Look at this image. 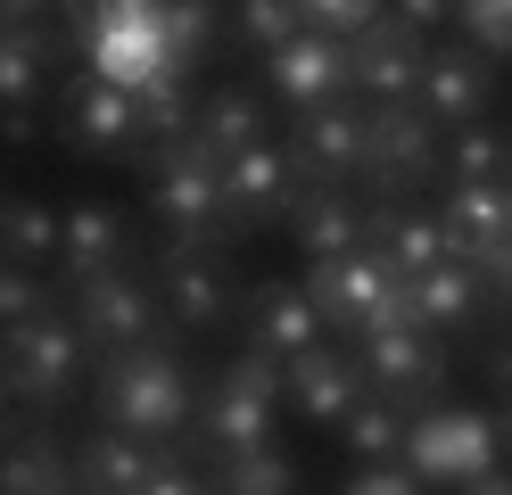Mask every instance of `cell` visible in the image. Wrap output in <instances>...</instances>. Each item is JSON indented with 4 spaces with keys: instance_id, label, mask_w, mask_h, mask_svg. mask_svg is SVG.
Segmentation results:
<instances>
[{
    "instance_id": "obj_9",
    "label": "cell",
    "mask_w": 512,
    "mask_h": 495,
    "mask_svg": "<svg viewBox=\"0 0 512 495\" xmlns=\"http://www.w3.org/2000/svg\"><path fill=\"white\" fill-rule=\"evenodd\" d=\"M149 281L166 297L174 330H190V339H207V330H223L240 314V281H232L223 248H149Z\"/></svg>"
},
{
    "instance_id": "obj_48",
    "label": "cell",
    "mask_w": 512,
    "mask_h": 495,
    "mask_svg": "<svg viewBox=\"0 0 512 495\" xmlns=\"http://www.w3.org/2000/svg\"><path fill=\"white\" fill-rule=\"evenodd\" d=\"M0 198H9V190H0Z\"/></svg>"
},
{
    "instance_id": "obj_16",
    "label": "cell",
    "mask_w": 512,
    "mask_h": 495,
    "mask_svg": "<svg viewBox=\"0 0 512 495\" xmlns=\"http://www.w3.org/2000/svg\"><path fill=\"white\" fill-rule=\"evenodd\" d=\"M290 198H298V174H290V157H281L273 141H256V149H240L232 165H223V223H232V240L281 231L290 223Z\"/></svg>"
},
{
    "instance_id": "obj_18",
    "label": "cell",
    "mask_w": 512,
    "mask_h": 495,
    "mask_svg": "<svg viewBox=\"0 0 512 495\" xmlns=\"http://www.w3.org/2000/svg\"><path fill=\"white\" fill-rule=\"evenodd\" d=\"M364 248L389 264L397 281H422L430 264H446L438 207H422V198H364Z\"/></svg>"
},
{
    "instance_id": "obj_38",
    "label": "cell",
    "mask_w": 512,
    "mask_h": 495,
    "mask_svg": "<svg viewBox=\"0 0 512 495\" xmlns=\"http://www.w3.org/2000/svg\"><path fill=\"white\" fill-rule=\"evenodd\" d=\"M141 495H215V479H207V471H190V454H182V446H166Z\"/></svg>"
},
{
    "instance_id": "obj_23",
    "label": "cell",
    "mask_w": 512,
    "mask_h": 495,
    "mask_svg": "<svg viewBox=\"0 0 512 495\" xmlns=\"http://www.w3.org/2000/svg\"><path fill=\"white\" fill-rule=\"evenodd\" d=\"M422 108L438 124H471V116H488L496 108V58H479V50H438L430 42V66H422Z\"/></svg>"
},
{
    "instance_id": "obj_37",
    "label": "cell",
    "mask_w": 512,
    "mask_h": 495,
    "mask_svg": "<svg viewBox=\"0 0 512 495\" xmlns=\"http://www.w3.org/2000/svg\"><path fill=\"white\" fill-rule=\"evenodd\" d=\"M389 9V0H298V17H306V33H331V42H356V33Z\"/></svg>"
},
{
    "instance_id": "obj_32",
    "label": "cell",
    "mask_w": 512,
    "mask_h": 495,
    "mask_svg": "<svg viewBox=\"0 0 512 495\" xmlns=\"http://www.w3.org/2000/svg\"><path fill=\"white\" fill-rule=\"evenodd\" d=\"M405 421H413V413H405V405H389V396L372 388L364 405L339 421V446L356 454V462H397V454H405Z\"/></svg>"
},
{
    "instance_id": "obj_41",
    "label": "cell",
    "mask_w": 512,
    "mask_h": 495,
    "mask_svg": "<svg viewBox=\"0 0 512 495\" xmlns=\"http://www.w3.org/2000/svg\"><path fill=\"white\" fill-rule=\"evenodd\" d=\"M389 17H405L413 33H430V42H438V25H455V0H389Z\"/></svg>"
},
{
    "instance_id": "obj_25",
    "label": "cell",
    "mask_w": 512,
    "mask_h": 495,
    "mask_svg": "<svg viewBox=\"0 0 512 495\" xmlns=\"http://www.w3.org/2000/svg\"><path fill=\"white\" fill-rule=\"evenodd\" d=\"M0 495H75V438H58L50 421L9 429V454H0Z\"/></svg>"
},
{
    "instance_id": "obj_27",
    "label": "cell",
    "mask_w": 512,
    "mask_h": 495,
    "mask_svg": "<svg viewBox=\"0 0 512 495\" xmlns=\"http://www.w3.org/2000/svg\"><path fill=\"white\" fill-rule=\"evenodd\" d=\"M256 141H265V99H256L248 83H223V91L199 99V116H190V149H199L207 165H232Z\"/></svg>"
},
{
    "instance_id": "obj_47",
    "label": "cell",
    "mask_w": 512,
    "mask_h": 495,
    "mask_svg": "<svg viewBox=\"0 0 512 495\" xmlns=\"http://www.w3.org/2000/svg\"><path fill=\"white\" fill-rule=\"evenodd\" d=\"M0 429H9V396H0Z\"/></svg>"
},
{
    "instance_id": "obj_2",
    "label": "cell",
    "mask_w": 512,
    "mask_h": 495,
    "mask_svg": "<svg viewBox=\"0 0 512 495\" xmlns=\"http://www.w3.org/2000/svg\"><path fill=\"white\" fill-rule=\"evenodd\" d=\"M0 396L17 413H42V421H58L75 396H91V347H83L67 306L25 314V322L0 330Z\"/></svg>"
},
{
    "instance_id": "obj_28",
    "label": "cell",
    "mask_w": 512,
    "mask_h": 495,
    "mask_svg": "<svg viewBox=\"0 0 512 495\" xmlns=\"http://www.w3.org/2000/svg\"><path fill=\"white\" fill-rule=\"evenodd\" d=\"M58 248H67V207L25 198V190L0 198V256H17V264H34V273L58 281Z\"/></svg>"
},
{
    "instance_id": "obj_43",
    "label": "cell",
    "mask_w": 512,
    "mask_h": 495,
    "mask_svg": "<svg viewBox=\"0 0 512 495\" xmlns=\"http://www.w3.org/2000/svg\"><path fill=\"white\" fill-rule=\"evenodd\" d=\"M455 495H512V462H496L488 479H471V487H455Z\"/></svg>"
},
{
    "instance_id": "obj_40",
    "label": "cell",
    "mask_w": 512,
    "mask_h": 495,
    "mask_svg": "<svg viewBox=\"0 0 512 495\" xmlns=\"http://www.w3.org/2000/svg\"><path fill=\"white\" fill-rule=\"evenodd\" d=\"M166 0H83V25H157Z\"/></svg>"
},
{
    "instance_id": "obj_33",
    "label": "cell",
    "mask_w": 512,
    "mask_h": 495,
    "mask_svg": "<svg viewBox=\"0 0 512 495\" xmlns=\"http://www.w3.org/2000/svg\"><path fill=\"white\" fill-rule=\"evenodd\" d=\"M223 17H232V42H240V50H265V58H273L281 42H298V33H306L298 0H232Z\"/></svg>"
},
{
    "instance_id": "obj_31",
    "label": "cell",
    "mask_w": 512,
    "mask_h": 495,
    "mask_svg": "<svg viewBox=\"0 0 512 495\" xmlns=\"http://www.w3.org/2000/svg\"><path fill=\"white\" fill-rule=\"evenodd\" d=\"M207 479H215V495H298V462L281 446H248V454L207 462Z\"/></svg>"
},
{
    "instance_id": "obj_17",
    "label": "cell",
    "mask_w": 512,
    "mask_h": 495,
    "mask_svg": "<svg viewBox=\"0 0 512 495\" xmlns=\"http://www.w3.org/2000/svg\"><path fill=\"white\" fill-rule=\"evenodd\" d=\"M281 380H290V405H298L314 429H339V421L372 396L356 347H339V339H314L306 355H290V363H281Z\"/></svg>"
},
{
    "instance_id": "obj_42",
    "label": "cell",
    "mask_w": 512,
    "mask_h": 495,
    "mask_svg": "<svg viewBox=\"0 0 512 495\" xmlns=\"http://www.w3.org/2000/svg\"><path fill=\"white\" fill-rule=\"evenodd\" d=\"M67 0H0V25H34V17H58Z\"/></svg>"
},
{
    "instance_id": "obj_21",
    "label": "cell",
    "mask_w": 512,
    "mask_h": 495,
    "mask_svg": "<svg viewBox=\"0 0 512 495\" xmlns=\"http://www.w3.org/2000/svg\"><path fill=\"white\" fill-rule=\"evenodd\" d=\"M133 215L116 207V198H75L67 207V248H58V289H75L91 273H116V264H133Z\"/></svg>"
},
{
    "instance_id": "obj_13",
    "label": "cell",
    "mask_w": 512,
    "mask_h": 495,
    "mask_svg": "<svg viewBox=\"0 0 512 495\" xmlns=\"http://www.w3.org/2000/svg\"><path fill=\"white\" fill-rule=\"evenodd\" d=\"M58 17L34 25H0V132L9 141H34L42 132V91H50V66H58Z\"/></svg>"
},
{
    "instance_id": "obj_46",
    "label": "cell",
    "mask_w": 512,
    "mask_h": 495,
    "mask_svg": "<svg viewBox=\"0 0 512 495\" xmlns=\"http://www.w3.org/2000/svg\"><path fill=\"white\" fill-rule=\"evenodd\" d=\"M504 165H512V124H504Z\"/></svg>"
},
{
    "instance_id": "obj_15",
    "label": "cell",
    "mask_w": 512,
    "mask_h": 495,
    "mask_svg": "<svg viewBox=\"0 0 512 495\" xmlns=\"http://www.w3.org/2000/svg\"><path fill=\"white\" fill-rule=\"evenodd\" d=\"M422 66H430V33H413L405 17H389L380 9L356 42H347V91L364 99H413L422 91Z\"/></svg>"
},
{
    "instance_id": "obj_10",
    "label": "cell",
    "mask_w": 512,
    "mask_h": 495,
    "mask_svg": "<svg viewBox=\"0 0 512 495\" xmlns=\"http://www.w3.org/2000/svg\"><path fill=\"white\" fill-rule=\"evenodd\" d=\"M58 141L75 157H133L141 149V99L83 66L75 83H58Z\"/></svg>"
},
{
    "instance_id": "obj_22",
    "label": "cell",
    "mask_w": 512,
    "mask_h": 495,
    "mask_svg": "<svg viewBox=\"0 0 512 495\" xmlns=\"http://www.w3.org/2000/svg\"><path fill=\"white\" fill-rule=\"evenodd\" d=\"M265 83L281 108H323V99H356L347 91V42L331 33H298V42H281L265 58Z\"/></svg>"
},
{
    "instance_id": "obj_36",
    "label": "cell",
    "mask_w": 512,
    "mask_h": 495,
    "mask_svg": "<svg viewBox=\"0 0 512 495\" xmlns=\"http://www.w3.org/2000/svg\"><path fill=\"white\" fill-rule=\"evenodd\" d=\"M58 306V281L34 273V264H17V256H0V330L25 322V314H50Z\"/></svg>"
},
{
    "instance_id": "obj_34",
    "label": "cell",
    "mask_w": 512,
    "mask_h": 495,
    "mask_svg": "<svg viewBox=\"0 0 512 495\" xmlns=\"http://www.w3.org/2000/svg\"><path fill=\"white\" fill-rule=\"evenodd\" d=\"M455 33H463V50L479 58H512V0H455Z\"/></svg>"
},
{
    "instance_id": "obj_29",
    "label": "cell",
    "mask_w": 512,
    "mask_h": 495,
    "mask_svg": "<svg viewBox=\"0 0 512 495\" xmlns=\"http://www.w3.org/2000/svg\"><path fill=\"white\" fill-rule=\"evenodd\" d=\"M157 33H166V75L190 83L223 50V0H166V9H157Z\"/></svg>"
},
{
    "instance_id": "obj_7",
    "label": "cell",
    "mask_w": 512,
    "mask_h": 495,
    "mask_svg": "<svg viewBox=\"0 0 512 495\" xmlns=\"http://www.w3.org/2000/svg\"><path fill=\"white\" fill-rule=\"evenodd\" d=\"M67 314H75V330H83L91 355H124V347L174 339V314H166V297H157V281H149V256L75 281L67 289Z\"/></svg>"
},
{
    "instance_id": "obj_14",
    "label": "cell",
    "mask_w": 512,
    "mask_h": 495,
    "mask_svg": "<svg viewBox=\"0 0 512 495\" xmlns=\"http://www.w3.org/2000/svg\"><path fill=\"white\" fill-rule=\"evenodd\" d=\"M298 289L314 297L323 330L347 347V339H356V330H364V322L397 297V273H389V264H380L372 248H356V256H323V264H306V281H298Z\"/></svg>"
},
{
    "instance_id": "obj_45",
    "label": "cell",
    "mask_w": 512,
    "mask_h": 495,
    "mask_svg": "<svg viewBox=\"0 0 512 495\" xmlns=\"http://www.w3.org/2000/svg\"><path fill=\"white\" fill-rule=\"evenodd\" d=\"M496 306H504V322H512V264L496 273Z\"/></svg>"
},
{
    "instance_id": "obj_26",
    "label": "cell",
    "mask_w": 512,
    "mask_h": 495,
    "mask_svg": "<svg viewBox=\"0 0 512 495\" xmlns=\"http://www.w3.org/2000/svg\"><path fill=\"white\" fill-rule=\"evenodd\" d=\"M149 438H124V429H91V438H75V495H141L149 471H157Z\"/></svg>"
},
{
    "instance_id": "obj_44",
    "label": "cell",
    "mask_w": 512,
    "mask_h": 495,
    "mask_svg": "<svg viewBox=\"0 0 512 495\" xmlns=\"http://www.w3.org/2000/svg\"><path fill=\"white\" fill-rule=\"evenodd\" d=\"M504 396V413H496V438H504V454H512V388H496Z\"/></svg>"
},
{
    "instance_id": "obj_4",
    "label": "cell",
    "mask_w": 512,
    "mask_h": 495,
    "mask_svg": "<svg viewBox=\"0 0 512 495\" xmlns=\"http://www.w3.org/2000/svg\"><path fill=\"white\" fill-rule=\"evenodd\" d=\"M290 405V380H281V363L273 355H256V347H240L223 372L199 388V462H223V454H248V446H273V413Z\"/></svg>"
},
{
    "instance_id": "obj_19",
    "label": "cell",
    "mask_w": 512,
    "mask_h": 495,
    "mask_svg": "<svg viewBox=\"0 0 512 495\" xmlns=\"http://www.w3.org/2000/svg\"><path fill=\"white\" fill-rule=\"evenodd\" d=\"M240 339H248L256 355L290 363V355H306L314 339H331V330H323V314H314V297H306L298 281H256V289H240Z\"/></svg>"
},
{
    "instance_id": "obj_5",
    "label": "cell",
    "mask_w": 512,
    "mask_h": 495,
    "mask_svg": "<svg viewBox=\"0 0 512 495\" xmlns=\"http://www.w3.org/2000/svg\"><path fill=\"white\" fill-rule=\"evenodd\" d=\"M347 347H356L364 380L389 396V405H405V413L446 405V363H455V355H446V339H438V330H422V322L397 306V297H389V306H380Z\"/></svg>"
},
{
    "instance_id": "obj_11",
    "label": "cell",
    "mask_w": 512,
    "mask_h": 495,
    "mask_svg": "<svg viewBox=\"0 0 512 495\" xmlns=\"http://www.w3.org/2000/svg\"><path fill=\"white\" fill-rule=\"evenodd\" d=\"M397 306L422 322V330H438V339H479V330L504 314L496 289H488V273H479V264H463V256L430 264L422 281H397Z\"/></svg>"
},
{
    "instance_id": "obj_6",
    "label": "cell",
    "mask_w": 512,
    "mask_h": 495,
    "mask_svg": "<svg viewBox=\"0 0 512 495\" xmlns=\"http://www.w3.org/2000/svg\"><path fill=\"white\" fill-rule=\"evenodd\" d=\"M446 124L422 108V99H372L364 108V198H413V190H430L446 182Z\"/></svg>"
},
{
    "instance_id": "obj_3",
    "label": "cell",
    "mask_w": 512,
    "mask_h": 495,
    "mask_svg": "<svg viewBox=\"0 0 512 495\" xmlns=\"http://www.w3.org/2000/svg\"><path fill=\"white\" fill-rule=\"evenodd\" d=\"M133 174L149 182V215L166 223V248H232V223H223V165H207L182 141H141Z\"/></svg>"
},
{
    "instance_id": "obj_35",
    "label": "cell",
    "mask_w": 512,
    "mask_h": 495,
    "mask_svg": "<svg viewBox=\"0 0 512 495\" xmlns=\"http://www.w3.org/2000/svg\"><path fill=\"white\" fill-rule=\"evenodd\" d=\"M190 116H199V108H190V83L182 75H157L141 91V141H182Z\"/></svg>"
},
{
    "instance_id": "obj_30",
    "label": "cell",
    "mask_w": 512,
    "mask_h": 495,
    "mask_svg": "<svg viewBox=\"0 0 512 495\" xmlns=\"http://www.w3.org/2000/svg\"><path fill=\"white\" fill-rule=\"evenodd\" d=\"M446 182H512V165H504V124L496 116H471V124H446Z\"/></svg>"
},
{
    "instance_id": "obj_24",
    "label": "cell",
    "mask_w": 512,
    "mask_h": 495,
    "mask_svg": "<svg viewBox=\"0 0 512 495\" xmlns=\"http://www.w3.org/2000/svg\"><path fill=\"white\" fill-rule=\"evenodd\" d=\"M75 50H83V66H91L100 83L133 91V99L166 75V33H157V25H83Z\"/></svg>"
},
{
    "instance_id": "obj_20",
    "label": "cell",
    "mask_w": 512,
    "mask_h": 495,
    "mask_svg": "<svg viewBox=\"0 0 512 495\" xmlns=\"http://www.w3.org/2000/svg\"><path fill=\"white\" fill-rule=\"evenodd\" d=\"M281 231L306 248V264L356 256V248H364V190H356V182H298L290 223H281Z\"/></svg>"
},
{
    "instance_id": "obj_1",
    "label": "cell",
    "mask_w": 512,
    "mask_h": 495,
    "mask_svg": "<svg viewBox=\"0 0 512 495\" xmlns=\"http://www.w3.org/2000/svg\"><path fill=\"white\" fill-rule=\"evenodd\" d=\"M91 413L100 429H124V438L174 446L190 421H199V372L174 339L124 347V355H91Z\"/></svg>"
},
{
    "instance_id": "obj_8",
    "label": "cell",
    "mask_w": 512,
    "mask_h": 495,
    "mask_svg": "<svg viewBox=\"0 0 512 495\" xmlns=\"http://www.w3.org/2000/svg\"><path fill=\"white\" fill-rule=\"evenodd\" d=\"M397 462L422 487H471V479H488L496 462H504L496 413H479V405H430V413H413Z\"/></svg>"
},
{
    "instance_id": "obj_12",
    "label": "cell",
    "mask_w": 512,
    "mask_h": 495,
    "mask_svg": "<svg viewBox=\"0 0 512 495\" xmlns=\"http://www.w3.org/2000/svg\"><path fill=\"white\" fill-rule=\"evenodd\" d=\"M281 157H290L298 182H364V99H323V108H298Z\"/></svg>"
},
{
    "instance_id": "obj_39",
    "label": "cell",
    "mask_w": 512,
    "mask_h": 495,
    "mask_svg": "<svg viewBox=\"0 0 512 495\" xmlns=\"http://www.w3.org/2000/svg\"><path fill=\"white\" fill-rule=\"evenodd\" d=\"M347 495H422V479H413L405 462H364V471L347 479Z\"/></svg>"
}]
</instances>
